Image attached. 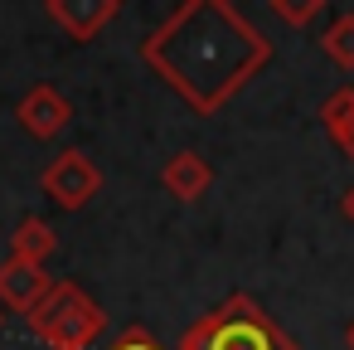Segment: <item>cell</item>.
<instances>
[{
	"instance_id": "obj_6",
	"label": "cell",
	"mask_w": 354,
	"mask_h": 350,
	"mask_svg": "<svg viewBox=\"0 0 354 350\" xmlns=\"http://www.w3.org/2000/svg\"><path fill=\"white\" fill-rule=\"evenodd\" d=\"M117 0H44V15L73 40V44H93L112 20H117Z\"/></svg>"
},
{
	"instance_id": "obj_14",
	"label": "cell",
	"mask_w": 354,
	"mask_h": 350,
	"mask_svg": "<svg viewBox=\"0 0 354 350\" xmlns=\"http://www.w3.org/2000/svg\"><path fill=\"white\" fill-rule=\"evenodd\" d=\"M339 214H344V219H349V224H354V185H349V190H344V195H339Z\"/></svg>"
},
{
	"instance_id": "obj_8",
	"label": "cell",
	"mask_w": 354,
	"mask_h": 350,
	"mask_svg": "<svg viewBox=\"0 0 354 350\" xmlns=\"http://www.w3.org/2000/svg\"><path fill=\"white\" fill-rule=\"evenodd\" d=\"M160 185H165L170 200L194 204V200H204V195L214 190V166H209L199 151H175V156L160 166Z\"/></svg>"
},
{
	"instance_id": "obj_10",
	"label": "cell",
	"mask_w": 354,
	"mask_h": 350,
	"mask_svg": "<svg viewBox=\"0 0 354 350\" xmlns=\"http://www.w3.org/2000/svg\"><path fill=\"white\" fill-rule=\"evenodd\" d=\"M54 253H59V234H54V224H44L39 214H25V219L15 224V234H10V258L44 268Z\"/></svg>"
},
{
	"instance_id": "obj_11",
	"label": "cell",
	"mask_w": 354,
	"mask_h": 350,
	"mask_svg": "<svg viewBox=\"0 0 354 350\" xmlns=\"http://www.w3.org/2000/svg\"><path fill=\"white\" fill-rule=\"evenodd\" d=\"M320 54H325L335 69L354 73V10H339V15L325 25V35H320Z\"/></svg>"
},
{
	"instance_id": "obj_5",
	"label": "cell",
	"mask_w": 354,
	"mask_h": 350,
	"mask_svg": "<svg viewBox=\"0 0 354 350\" xmlns=\"http://www.w3.org/2000/svg\"><path fill=\"white\" fill-rule=\"evenodd\" d=\"M15 122H20L35 141H54V137L68 132V122H73V103H68L54 83H35V88L15 103Z\"/></svg>"
},
{
	"instance_id": "obj_1",
	"label": "cell",
	"mask_w": 354,
	"mask_h": 350,
	"mask_svg": "<svg viewBox=\"0 0 354 350\" xmlns=\"http://www.w3.org/2000/svg\"><path fill=\"white\" fill-rule=\"evenodd\" d=\"M141 64L185 107L214 117L272 64V40L228 0H185L141 40Z\"/></svg>"
},
{
	"instance_id": "obj_12",
	"label": "cell",
	"mask_w": 354,
	"mask_h": 350,
	"mask_svg": "<svg viewBox=\"0 0 354 350\" xmlns=\"http://www.w3.org/2000/svg\"><path fill=\"white\" fill-rule=\"evenodd\" d=\"M267 10H272L281 25L301 30V25H310L315 15H325V0H267Z\"/></svg>"
},
{
	"instance_id": "obj_2",
	"label": "cell",
	"mask_w": 354,
	"mask_h": 350,
	"mask_svg": "<svg viewBox=\"0 0 354 350\" xmlns=\"http://www.w3.org/2000/svg\"><path fill=\"white\" fill-rule=\"evenodd\" d=\"M180 350H301V345L257 297L233 292L214 311L185 326Z\"/></svg>"
},
{
	"instance_id": "obj_13",
	"label": "cell",
	"mask_w": 354,
	"mask_h": 350,
	"mask_svg": "<svg viewBox=\"0 0 354 350\" xmlns=\"http://www.w3.org/2000/svg\"><path fill=\"white\" fill-rule=\"evenodd\" d=\"M107 350H165V345H160V340H156L146 326H127V331H122V335H117Z\"/></svg>"
},
{
	"instance_id": "obj_9",
	"label": "cell",
	"mask_w": 354,
	"mask_h": 350,
	"mask_svg": "<svg viewBox=\"0 0 354 350\" xmlns=\"http://www.w3.org/2000/svg\"><path fill=\"white\" fill-rule=\"evenodd\" d=\"M320 127L330 132V141H335V151L354 166V83H339L325 103H320Z\"/></svg>"
},
{
	"instance_id": "obj_16",
	"label": "cell",
	"mask_w": 354,
	"mask_h": 350,
	"mask_svg": "<svg viewBox=\"0 0 354 350\" xmlns=\"http://www.w3.org/2000/svg\"><path fill=\"white\" fill-rule=\"evenodd\" d=\"M0 326H6V306H0Z\"/></svg>"
},
{
	"instance_id": "obj_4",
	"label": "cell",
	"mask_w": 354,
	"mask_h": 350,
	"mask_svg": "<svg viewBox=\"0 0 354 350\" xmlns=\"http://www.w3.org/2000/svg\"><path fill=\"white\" fill-rule=\"evenodd\" d=\"M39 190H44L59 209H83L88 200L102 195V166H97L83 146H68V151H59V156L44 166Z\"/></svg>"
},
{
	"instance_id": "obj_7",
	"label": "cell",
	"mask_w": 354,
	"mask_h": 350,
	"mask_svg": "<svg viewBox=\"0 0 354 350\" xmlns=\"http://www.w3.org/2000/svg\"><path fill=\"white\" fill-rule=\"evenodd\" d=\"M49 287H54V277L44 268H35V263H20V258L0 263V306L6 311H25L30 316L49 297Z\"/></svg>"
},
{
	"instance_id": "obj_15",
	"label": "cell",
	"mask_w": 354,
	"mask_h": 350,
	"mask_svg": "<svg viewBox=\"0 0 354 350\" xmlns=\"http://www.w3.org/2000/svg\"><path fill=\"white\" fill-rule=\"evenodd\" d=\"M344 345H349V350H354V321H349V326H344Z\"/></svg>"
},
{
	"instance_id": "obj_3",
	"label": "cell",
	"mask_w": 354,
	"mask_h": 350,
	"mask_svg": "<svg viewBox=\"0 0 354 350\" xmlns=\"http://www.w3.org/2000/svg\"><path fill=\"white\" fill-rule=\"evenodd\" d=\"M25 321H30V335L44 340V350H93L107 335V311L78 282H54L49 297Z\"/></svg>"
}]
</instances>
